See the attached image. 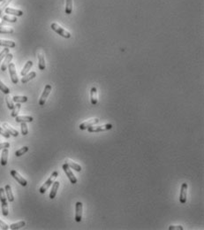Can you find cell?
<instances>
[{"label": "cell", "mask_w": 204, "mask_h": 230, "mask_svg": "<svg viewBox=\"0 0 204 230\" xmlns=\"http://www.w3.org/2000/svg\"><path fill=\"white\" fill-rule=\"evenodd\" d=\"M12 100L16 103H26L28 101V97L25 96H14Z\"/></svg>", "instance_id": "cell-26"}, {"label": "cell", "mask_w": 204, "mask_h": 230, "mask_svg": "<svg viewBox=\"0 0 204 230\" xmlns=\"http://www.w3.org/2000/svg\"><path fill=\"white\" fill-rule=\"evenodd\" d=\"M2 1H3V0H0V2H2Z\"/></svg>", "instance_id": "cell-41"}, {"label": "cell", "mask_w": 204, "mask_h": 230, "mask_svg": "<svg viewBox=\"0 0 204 230\" xmlns=\"http://www.w3.org/2000/svg\"><path fill=\"white\" fill-rule=\"evenodd\" d=\"M21 134L23 136H27L28 133V126H27V123L26 122H21Z\"/></svg>", "instance_id": "cell-35"}, {"label": "cell", "mask_w": 204, "mask_h": 230, "mask_svg": "<svg viewBox=\"0 0 204 230\" xmlns=\"http://www.w3.org/2000/svg\"><path fill=\"white\" fill-rule=\"evenodd\" d=\"M8 154H9V151L8 148L3 149L2 151V155H1V165L3 167L6 166L7 161H8Z\"/></svg>", "instance_id": "cell-14"}, {"label": "cell", "mask_w": 204, "mask_h": 230, "mask_svg": "<svg viewBox=\"0 0 204 230\" xmlns=\"http://www.w3.org/2000/svg\"><path fill=\"white\" fill-rule=\"evenodd\" d=\"M32 66H33V62L32 61H28V62L25 64V66H24V67L22 68V70H21V74L22 76H24V75H26L27 73H28V71L31 69V67H32Z\"/></svg>", "instance_id": "cell-22"}, {"label": "cell", "mask_w": 204, "mask_h": 230, "mask_svg": "<svg viewBox=\"0 0 204 230\" xmlns=\"http://www.w3.org/2000/svg\"><path fill=\"white\" fill-rule=\"evenodd\" d=\"M169 230H183L182 226H170Z\"/></svg>", "instance_id": "cell-39"}, {"label": "cell", "mask_w": 204, "mask_h": 230, "mask_svg": "<svg viewBox=\"0 0 204 230\" xmlns=\"http://www.w3.org/2000/svg\"><path fill=\"white\" fill-rule=\"evenodd\" d=\"M25 225H26V222H25V221H23V220H21V221H19V222H17V223H13V224H12L9 228H10L11 229H12V230L19 229V228H21L25 227Z\"/></svg>", "instance_id": "cell-25"}, {"label": "cell", "mask_w": 204, "mask_h": 230, "mask_svg": "<svg viewBox=\"0 0 204 230\" xmlns=\"http://www.w3.org/2000/svg\"><path fill=\"white\" fill-rule=\"evenodd\" d=\"M72 11V0H65V13L71 14Z\"/></svg>", "instance_id": "cell-27"}, {"label": "cell", "mask_w": 204, "mask_h": 230, "mask_svg": "<svg viewBox=\"0 0 204 230\" xmlns=\"http://www.w3.org/2000/svg\"><path fill=\"white\" fill-rule=\"evenodd\" d=\"M36 76V73L35 72H30V73H28L26 75H24L21 79V83H27L28 82L31 81L32 79H34L35 77Z\"/></svg>", "instance_id": "cell-20"}, {"label": "cell", "mask_w": 204, "mask_h": 230, "mask_svg": "<svg viewBox=\"0 0 204 230\" xmlns=\"http://www.w3.org/2000/svg\"><path fill=\"white\" fill-rule=\"evenodd\" d=\"M1 24H2V23H1V21H0V25H1Z\"/></svg>", "instance_id": "cell-42"}, {"label": "cell", "mask_w": 204, "mask_h": 230, "mask_svg": "<svg viewBox=\"0 0 204 230\" xmlns=\"http://www.w3.org/2000/svg\"><path fill=\"white\" fill-rule=\"evenodd\" d=\"M187 183L184 182L181 185V189H180V195H179V202L181 204H185L186 202V198H187Z\"/></svg>", "instance_id": "cell-10"}, {"label": "cell", "mask_w": 204, "mask_h": 230, "mask_svg": "<svg viewBox=\"0 0 204 230\" xmlns=\"http://www.w3.org/2000/svg\"><path fill=\"white\" fill-rule=\"evenodd\" d=\"M28 146L22 147L21 149L18 150V151L15 152V156H16V157H21V156L23 155V154H25L26 152H28Z\"/></svg>", "instance_id": "cell-29"}, {"label": "cell", "mask_w": 204, "mask_h": 230, "mask_svg": "<svg viewBox=\"0 0 204 230\" xmlns=\"http://www.w3.org/2000/svg\"><path fill=\"white\" fill-rule=\"evenodd\" d=\"M82 211L83 205L82 202H77L75 205V221L81 222L82 220Z\"/></svg>", "instance_id": "cell-7"}, {"label": "cell", "mask_w": 204, "mask_h": 230, "mask_svg": "<svg viewBox=\"0 0 204 230\" xmlns=\"http://www.w3.org/2000/svg\"><path fill=\"white\" fill-rule=\"evenodd\" d=\"M2 19H3V21H9V22H16V21H17L16 16H10V15H8V14L3 16Z\"/></svg>", "instance_id": "cell-32"}, {"label": "cell", "mask_w": 204, "mask_h": 230, "mask_svg": "<svg viewBox=\"0 0 204 230\" xmlns=\"http://www.w3.org/2000/svg\"><path fill=\"white\" fill-rule=\"evenodd\" d=\"M62 168H63L64 172L65 173L66 176H67L68 179H69L70 182H71L72 184H75V183L77 182V179H76V177L74 176V174H72V170L70 169V167H68V165H67L66 163H65V164L62 166Z\"/></svg>", "instance_id": "cell-6"}, {"label": "cell", "mask_w": 204, "mask_h": 230, "mask_svg": "<svg viewBox=\"0 0 204 230\" xmlns=\"http://www.w3.org/2000/svg\"><path fill=\"white\" fill-rule=\"evenodd\" d=\"M112 128V124H105L102 126H91L89 127H88V131L90 133H95V132H104V131H108L111 130Z\"/></svg>", "instance_id": "cell-4"}, {"label": "cell", "mask_w": 204, "mask_h": 230, "mask_svg": "<svg viewBox=\"0 0 204 230\" xmlns=\"http://www.w3.org/2000/svg\"><path fill=\"white\" fill-rule=\"evenodd\" d=\"M3 127L5 128V130L10 135V136H14V137H17V136H19V132L16 130V129H14V128H12V127H11L9 124H7V123H4L3 124Z\"/></svg>", "instance_id": "cell-12"}, {"label": "cell", "mask_w": 204, "mask_h": 230, "mask_svg": "<svg viewBox=\"0 0 204 230\" xmlns=\"http://www.w3.org/2000/svg\"><path fill=\"white\" fill-rule=\"evenodd\" d=\"M8 69H9V73H10L12 82L14 84H17L18 82H19V80H18V76H17V73H16L15 65L13 63H10L9 66H8Z\"/></svg>", "instance_id": "cell-9"}, {"label": "cell", "mask_w": 204, "mask_h": 230, "mask_svg": "<svg viewBox=\"0 0 204 230\" xmlns=\"http://www.w3.org/2000/svg\"><path fill=\"white\" fill-rule=\"evenodd\" d=\"M10 147V144L9 143H2L0 144V150L5 149V148H9Z\"/></svg>", "instance_id": "cell-40"}, {"label": "cell", "mask_w": 204, "mask_h": 230, "mask_svg": "<svg viewBox=\"0 0 204 230\" xmlns=\"http://www.w3.org/2000/svg\"><path fill=\"white\" fill-rule=\"evenodd\" d=\"M8 53H9V49H8V48L4 49V50L0 52V62H1V60H2Z\"/></svg>", "instance_id": "cell-36"}, {"label": "cell", "mask_w": 204, "mask_h": 230, "mask_svg": "<svg viewBox=\"0 0 204 230\" xmlns=\"http://www.w3.org/2000/svg\"><path fill=\"white\" fill-rule=\"evenodd\" d=\"M99 121H100V120H99L98 118H94V119L89 120L88 121H85V122L82 123L81 125L79 126V127H80L81 130H85V129H87L88 127H91V126L97 124Z\"/></svg>", "instance_id": "cell-11"}, {"label": "cell", "mask_w": 204, "mask_h": 230, "mask_svg": "<svg viewBox=\"0 0 204 230\" xmlns=\"http://www.w3.org/2000/svg\"><path fill=\"white\" fill-rule=\"evenodd\" d=\"M38 67L41 71H43L46 67V65H45V59H44V57L42 53H39L38 54Z\"/></svg>", "instance_id": "cell-21"}, {"label": "cell", "mask_w": 204, "mask_h": 230, "mask_svg": "<svg viewBox=\"0 0 204 230\" xmlns=\"http://www.w3.org/2000/svg\"><path fill=\"white\" fill-rule=\"evenodd\" d=\"M11 175L12 176V177L14 178L20 184H21V186H23V187H26L27 185H28V181H27V180H25L24 178L21 176V174L17 172V171H15V170H12L11 171Z\"/></svg>", "instance_id": "cell-8"}, {"label": "cell", "mask_w": 204, "mask_h": 230, "mask_svg": "<svg viewBox=\"0 0 204 230\" xmlns=\"http://www.w3.org/2000/svg\"><path fill=\"white\" fill-rule=\"evenodd\" d=\"M58 175H59L58 171H54V172L51 174V175L49 177V179H48V180L44 182V184H43L41 188H40V189H39V191H40V193H41V194H44V193L47 191V189L50 188V186H51V184L53 183L54 180L58 177Z\"/></svg>", "instance_id": "cell-2"}, {"label": "cell", "mask_w": 204, "mask_h": 230, "mask_svg": "<svg viewBox=\"0 0 204 230\" xmlns=\"http://www.w3.org/2000/svg\"><path fill=\"white\" fill-rule=\"evenodd\" d=\"M13 31V29L11 27H0V34H12Z\"/></svg>", "instance_id": "cell-30"}, {"label": "cell", "mask_w": 204, "mask_h": 230, "mask_svg": "<svg viewBox=\"0 0 204 230\" xmlns=\"http://www.w3.org/2000/svg\"><path fill=\"white\" fill-rule=\"evenodd\" d=\"M5 195H6V198L8 199L9 202H13L14 201V197H13V194L12 192V188H11V186L9 184H6L5 187Z\"/></svg>", "instance_id": "cell-18"}, {"label": "cell", "mask_w": 204, "mask_h": 230, "mask_svg": "<svg viewBox=\"0 0 204 230\" xmlns=\"http://www.w3.org/2000/svg\"><path fill=\"white\" fill-rule=\"evenodd\" d=\"M12 2V0H3L1 5H0V14H2L3 11L6 8V6Z\"/></svg>", "instance_id": "cell-31"}, {"label": "cell", "mask_w": 204, "mask_h": 230, "mask_svg": "<svg viewBox=\"0 0 204 230\" xmlns=\"http://www.w3.org/2000/svg\"><path fill=\"white\" fill-rule=\"evenodd\" d=\"M21 103H17L16 105H14V107H13V109H12V117H16V116H18V113H19V112H20V110H21Z\"/></svg>", "instance_id": "cell-28"}, {"label": "cell", "mask_w": 204, "mask_h": 230, "mask_svg": "<svg viewBox=\"0 0 204 230\" xmlns=\"http://www.w3.org/2000/svg\"><path fill=\"white\" fill-rule=\"evenodd\" d=\"M0 90H1L3 93H5V95L10 94V90H9V88L6 87L1 81H0Z\"/></svg>", "instance_id": "cell-33"}, {"label": "cell", "mask_w": 204, "mask_h": 230, "mask_svg": "<svg viewBox=\"0 0 204 230\" xmlns=\"http://www.w3.org/2000/svg\"><path fill=\"white\" fill-rule=\"evenodd\" d=\"M0 135L3 136L4 137H5V138H9V137H10V135H9L3 127H0Z\"/></svg>", "instance_id": "cell-37"}, {"label": "cell", "mask_w": 204, "mask_h": 230, "mask_svg": "<svg viewBox=\"0 0 204 230\" xmlns=\"http://www.w3.org/2000/svg\"><path fill=\"white\" fill-rule=\"evenodd\" d=\"M0 201H1V205H2V213L4 216H7L9 213L8 204H7V198L5 196V189L3 188H0Z\"/></svg>", "instance_id": "cell-1"}, {"label": "cell", "mask_w": 204, "mask_h": 230, "mask_svg": "<svg viewBox=\"0 0 204 230\" xmlns=\"http://www.w3.org/2000/svg\"><path fill=\"white\" fill-rule=\"evenodd\" d=\"M90 100H91L92 105H95L98 102L97 99V89L95 87H92L90 90Z\"/></svg>", "instance_id": "cell-15"}, {"label": "cell", "mask_w": 204, "mask_h": 230, "mask_svg": "<svg viewBox=\"0 0 204 230\" xmlns=\"http://www.w3.org/2000/svg\"><path fill=\"white\" fill-rule=\"evenodd\" d=\"M51 28L52 30H54L56 33H58L59 35H60L61 36L65 37V38H70V37H71V34L67 31V30L64 29L62 27H60V26H59V24H57V23H52L51 25Z\"/></svg>", "instance_id": "cell-3"}, {"label": "cell", "mask_w": 204, "mask_h": 230, "mask_svg": "<svg viewBox=\"0 0 204 230\" xmlns=\"http://www.w3.org/2000/svg\"><path fill=\"white\" fill-rule=\"evenodd\" d=\"M52 184L53 185H52V188H51V193H50V198L54 199L56 195H57V192H58V189L59 188L60 183H59V181H53Z\"/></svg>", "instance_id": "cell-16"}, {"label": "cell", "mask_w": 204, "mask_h": 230, "mask_svg": "<svg viewBox=\"0 0 204 230\" xmlns=\"http://www.w3.org/2000/svg\"><path fill=\"white\" fill-rule=\"evenodd\" d=\"M12 58H13V56H12V54H11V53H8V54L5 57V60H4V62L2 64V66H1V70H2V71H5V70L7 69L9 64H10L12 59Z\"/></svg>", "instance_id": "cell-13"}, {"label": "cell", "mask_w": 204, "mask_h": 230, "mask_svg": "<svg viewBox=\"0 0 204 230\" xmlns=\"http://www.w3.org/2000/svg\"><path fill=\"white\" fill-rule=\"evenodd\" d=\"M5 12L7 14H11L13 16H22L23 15V12L21 10H18V9H12L10 7H6L5 9Z\"/></svg>", "instance_id": "cell-19"}, {"label": "cell", "mask_w": 204, "mask_h": 230, "mask_svg": "<svg viewBox=\"0 0 204 230\" xmlns=\"http://www.w3.org/2000/svg\"><path fill=\"white\" fill-rule=\"evenodd\" d=\"M0 228H2V229L4 230H7L9 228V227H8V225L6 224V223H5L4 221H2V220H0Z\"/></svg>", "instance_id": "cell-38"}, {"label": "cell", "mask_w": 204, "mask_h": 230, "mask_svg": "<svg viewBox=\"0 0 204 230\" xmlns=\"http://www.w3.org/2000/svg\"><path fill=\"white\" fill-rule=\"evenodd\" d=\"M5 100H6V104H7V106H8V109L12 110V109H13V107H14V105H13V100L11 98V96H9V94L7 95V96L5 97Z\"/></svg>", "instance_id": "cell-34"}, {"label": "cell", "mask_w": 204, "mask_h": 230, "mask_svg": "<svg viewBox=\"0 0 204 230\" xmlns=\"http://www.w3.org/2000/svg\"><path fill=\"white\" fill-rule=\"evenodd\" d=\"M15 120L18 123H21V122H32L34 120L32 116H16L15 117Z\"/></svg>", "instance_id": "cell-17"}, {"label": "cell", "mask_w": 204, "mask_h": 230, "mask_svg": "<svg viewBox=\"0 0 204 230\" xmlns=\"http://www.w3.org/2000/svg\"><path fill=\"white\" fill-rule=\"evenodd\" d=\"M51 86L50 85V84H47V85L45 86L44 90H43V92H42V94L40 99H39V105H41V106H43L44 104L46 103V100H47V98H48L49 95H50V93H51Z\"/></svg>", "instance_id": "cell-5"}, {"label": "cell", "mask_w": 204, "mask_h": 230, "mask_svg": "<svg viewBox=\"0 0 204 230\" xmlns=\"http://www.w3.org/2000/svg\"><path fill=\"white\" fill-rule=\"evenodd\" d=\"M65 163L68 165L69 167L74 169V170L77 171V172H81V171H82V167H81L80 165H78V164H76V163H74V162H72V161L69 160V159H67V160L65 161Z\"/></svg>", "instance_id": "cell-23"}, {"label": "cell", "mask_w": 204, "mask_h": 230, "mask_svg": "<svg viewBox=\"0 0 204 230\" xmlns=\"http://www.w3.org/2000/svg\"><path fill=\"white\" fill-rule=\"evenodd\" d=\"M0 46H5V47L13 48V47H15V42L13 41H10V40L0 39Z\"/></svg>", "instance_id": "cell-24"}]
</instances>
